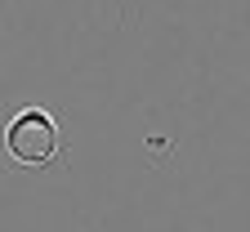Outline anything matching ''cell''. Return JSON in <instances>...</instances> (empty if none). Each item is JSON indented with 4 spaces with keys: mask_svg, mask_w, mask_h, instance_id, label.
<instances>
[{
    "mask_svg": "<svg viewBox=\"0 0 250 232\" xmlns=\"http://www.w3.org/2000/svg\"><path fill=\"white\" fill-rule=\"evenodd\" d=\"M58 152H62V134L45 107H22L5 125V156L18 170H45L58 161Z\"/></svg>",
    "mask_w": 250,
    "mask_h": 232,
    "instance_id": "cell-1",
    "label": "cell"
}]
</instances>
